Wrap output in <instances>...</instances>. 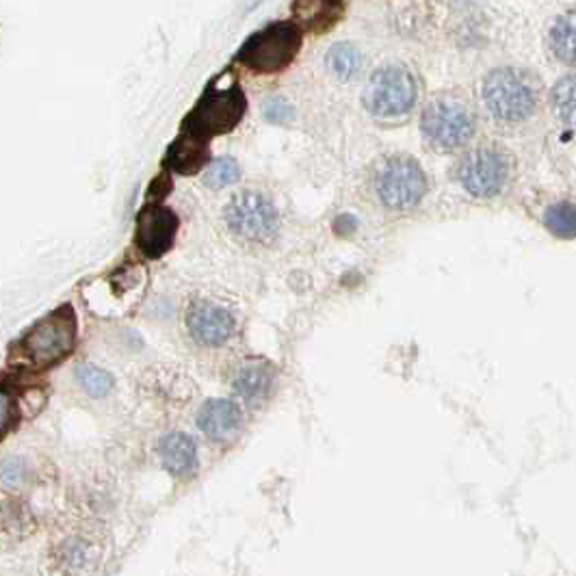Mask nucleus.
Listing matches in <instances>:
<instances>
[{"mask_svg":"<svg viewBox=\"0 0 576 576\" xmlns=\"http://www.w3.org/2000/svg\"><path fill=\"white\" fill-rule=\"evenodd\" d=\"M481 98L492 117L503 124H520L536 113L537 82L518 67H496L484 79Z\"/></svg>","mask_w":576,"mask_h":576,"instance_id":"f257e3e1","label":"nucleus"},{"mask_svg":"<svg viewBox=\"0 0 576 576\" xmlns=\"http://www.w3.org/2000/svg\"><path fill=\"white\" fill-rule=\"evenodd\" d=\"M420 128L434 148L453 152L470 142L477 128V119L464 100H458L453 96H440L425 107Z\"/></svg>","mask_w":576,"mask_h":576,"instance_id":"f03ea898","label":"nucleus"},{"mask_svg":"<svg viewBox=\"0 0 576 576\" xmlns=\"http://www.w3.org/2000/svg\"><path fill=\"white\" fill-rule=\"evenodd\" d=\"M76 340V319L72 308H59L41 319L20 342V351L35 368H50L70 356Z\"/></svg>","mask_w":576,"mask_h":576,"instance_id":"7ed1b4c3","label":"nucleus"},{"mask_svg":"<svg viewBox=\"0 0 576 576\" xmlns=\"http://www.w3.org/2000/svg\"><path fill=\"white\" fill-rule=\"evenodd\" d=\"M418 98L417 76L406 65H383L373 72L365 90L368 113L382 119L403 117L412 111Z\"/></svg>","mask_w":576,"mask_h":576,"instance_id":"20e7f679","label":"nucleus"},{"mask_svg":"<svg viewBox=\"0 0 576 576\" xmlns=\"http://www.w3.org/2000/svg\"><path fill=\"white\" fill-rule=\"evenodd\" d=\"M228 230L235 235L238 241L261 245V243L273 241L278 235L279 217L275 211L273 202L261 191L245 189L228 202L223 211Z\"/></svg>","mask_w":576,"mask_h":576,"instance_id":"39448f33","label":"nucleus"},{"mask_svg":"<svg viewBox=\"0 0 576 576\" xmlns=\"http://www.w3.org/2000/svg\"><path fill=\"white\" fill-rule=\"evenodd\" d=\"M375 191L386 209L409 211L423 200L427 191V178L417 160L388 157L375 174Z\"/></svg>","mask_w":576,"mask_h":576,"instance_id":"423d86ee","label":"nucleus"},{"mask_svg":"<svg viewBox=\"0 0 576 576\" xmlns=\"http://www.w3.org/2000/svg\"><path fill=\"white\" fill-rule=\"evenodd\" d=\"M302 46V33L295 24L278 22L247 39L238 53L243 65L258 72H275L287 67L295 59Z\"/></svg>","mask_w":576,"mask_h":576,"instance_id":"0eeeda50","label":"nucleus"},{"mask_svg":"<svg viewBox=\"0 0 576 576\" xmlns=\"http://www.w3.org/2000/svg\"><path fill=\"white\" fill-rule=\"evenodd\" d=\"M507 178H510V160L498 148L472 150L458 165V183L461 189L481 200L501 193Z\"/></svg>","mask_w":576,"mask_h":576,"instance_id":"6e6552de","label":"nucleus"},{"mask_svg":"<svg viewBox=\"0 0 576 576\" xmlns=\"http://www.w3.org/2000/svg\"><path fill=\"white\" fill-rule=\"evenodd\" d=\"M245 113V96L236 85L212 87L209 96L197 105L193 116L189 117L191 134L211 142L212 134H221L232 131L241 122Z\"/></svg>","mask_w":576,"mask_h":576,"instance_id":"1a4fd4ad","label":"nucleus"},{"mask_svg":"<svg viewBox=\"0 0 576 576\" xmlns=\"http://www.w3.org/2000/svg\"><path fill=\"white\" fill-rule=\"evenodd\" d=\"M186 330L202 347H221L235 336L236 316L215 299H195L186 310Z\"/></svg>","mask_w":576,"mask_h":576,"instance_id":"9d476101","label":"nucleus"},{"mask_svg":"<svg viewBox=\"0 0 576 576\" xmlns=\"http://www.w3.org/2000/svg\"><path fill=\"white\" fill-rule=\"evenodd\" d=\"M178 217L168 206H148L137 219V247L145 258H160L174 245Z\"/></svg>","mask_w":576,"mask_h":576,"instance_id":"9b49d317","label":"nucleus"},{"mask_svg":"<svg viewBox=\"0 0 576 576\" xmlns=\"http://www.w3.org/2000/svg\"><path fill=\"white\" fill-rule=\"evenodd\" d=\"M243 423L241 408L228 399H211L197 412V427L206 438L223 443L238 432Z\"/></svg>","mask_w":576,"mask_h":576,"instance_id":"f8f14e48","label":"nucleus"},{"mask_svg":"<svg viewBox=\"0 0 576 576\" xmlns=\"http://www.w3.org/2000/svg\"><path fill=\"white\" fill-rule=\"evenodd\" d=\"M159 460L163 469L171 477H185L193 475L197 469V444L189 434L185 432H171L165 434L159 443Z\"/></svg>","mask_w":576,"mask_h":576,"instance_id":"ddd939ff","label":"nucleus"},{"mask_svg":"<svg viewBox=\"0 0 576 576\" xmlns=\"http://www.w3.org/2000/svg\"><path fill=\"white\" fill-rule=\"evenodd\" d=\"M275 380V371L271 365L267 362H247L236 371L235 382V392L238 397L247 399V401H254V399H262L264 394L271 391Z\"/></svg>","mask_w":576,"mask_h":576,"instance_id":"4468645a","label":"nucleus"},{"mask_svg":"<svg viewBox=\"0 0 576 576\" xmlns=\"http://www.w3.org/2000/svg\"><path fill=\"white\" fill-rule=\"evenodd\" d=\"M293 12L305 29L323 30L334 24L342 12L340 0H297Z\"/></svg>","mask_w":576,"mask_h":576,"instance_id":"2eb2a0df","label":"nucleus"},{"mask_svg":"<svg viewBox=\"0 0 576 576\" xmlns=\"http://www.w3.org/2000/svg\"><path fill=\"white\" fill-rule=\"evenodd\" d=\"M550 50L562 64H576V12L563 13L550 29Z\"/></svg>","mask_w":576,"mask_h":576,"instance_id":"dca6fc26","label":"nucleus"},{"mask_svg":"<svg viewBox=\"0 0 576 576\" xmlns=\"http://www.w3.org/2000/svg\"><path fill=\"white\" fill-rule=\"evenodd\" d=\"M550 107L559 122L576 128V74H568L557 81L550 91Z\"/></svg>","mask_w":576,"mask_h":576,"instance_id":"f3484780","label":"nucleus"},{"mask_svg":"<svg viewBox=\"0 0 576 576\" xmlns=\"http://www.w3.org/2000/svg\"><path fill=\"white\" fill-rule=\"evenodd\" d=\"M325 64H328L331 74L339 76L340 81H351L360 74L365 59L356 46L340 41V44L331 46L328 56H325Z\"/></svg>","mask_w":576,"mask_h":576,"instance_id":"a211bd4d","label":"nucleus"},{"mask_svg":"<svg viewBox=\"0 0 576 576\" xmlns=\"http://www.w3.org/2000/svg\"><path fill=\"white\" fill-rule=\"evenodd\" d=\"M79 386L93 399H105L116 388V380L105 368L96 365H81L74 373Z\"/></svg>","mask_w":576,"mask_h":576,"instance_id":"6ab92c4d","label":"nucleus"},{"mask_svg":"<svg viewBox=\"0 0 576 576\" xmlns=\"http://www.w3.org/2000/svg\"><path fill=\"white\" fill-rule=\"evenodd\" d=\"M544 226L559 238H576V204L559 202L544 212Z\"/></svg>","mask_w":576,"mask_h":576,"instance_id":"aec40b11","label":"nucleus"},{"mask_svg":"<svg viewBox=\"0 0 576 576\" xmlns=\"http://www.w3.org/2000/svg\"><path fill=\"white\" fill-rule=\"evenodd\" d=\"M241 178V168L235 159L230 157H219L211 160L209 168L204 169V183L211 186V189H226V186H232L236 180Z\"/></svg>","mask_w":576,"mask_h":576,"instance_id":"412c9836","label":"nucleus"},{"mask_svg":"<svg viewBox=\"0 0 576 576\" xmlns=\"http://www.w3.org/2000/svg\"><path fill=\"white\" fill-rule=\"evenodd\" d=\"M61 559L70 570H81L85 568L87 562L91 559V546L85 544V539H72L67 542L64 550H61Z\"/></svg>","mask_w":576,"mask_h":576,"instance_id":"4be33fe9","label":"nucleus"},{"mask_svg":"<svg viewBox=\"0 0 576 576\" xmlns=\"http://www.w3.org/2000/svg\"><path fill=\"white\" fill-rule=\"evenodd\" d=\"M262 113H264V117L269 119V122H275V124H278V122L282 124V122H287V119L293 117V108H290L288 102L275 100V98H271V100H267V105H264Z\"/></svg>","mask_w":576,"mask_h":576,"instance_id":"5701e85b","label":"nucleus"},{"mask_svg":"<svg viewBox=\"0 0 576 576\" xmlns=\"http://www.w3.org/2000/svg\"><path fill=\"white\" fill-rule=\"evenodd\" d=\"M24 461L18 458H7L3 461V484L4 486H15L22 481L24 477Z\"/></svg>","mask_w":576,"mask_h":576,"instance_id":"b1692460","label":"nucleus"}]
</instances>
